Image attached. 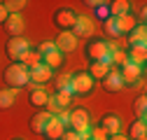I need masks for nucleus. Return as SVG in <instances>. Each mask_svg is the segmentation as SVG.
Instances as JSON below:
<instances>
[{
    "label": "nucleus",
    "mask_w": 147,
    "mask_h": 140,
    "mask_svg": "<svg viewBox=\"0 0 147 140\" xmlns=\"http://www.w3.org/2000/svg\"><path fill=\"white\" fill-rule=\"evenodd\" d=\"M5 26V30L12 35V38H21V33H24V19H21V14H9L7 16V21L3 24Z\"/></svg>",
    "instance_id": "nucleus-14"
},
{
    "label": "nucleus",
    "mask_w": 147,
    "mask_h": 140,
    "mask_svg": "<svg viewBox=\"0 0 147 140\" xmlns=\"http://www.w3.org/2000/svg\"><path fill=\"white\" fill-rule=\"evenodd\" d=\"M54 117H56V119L61 121V124H63V126H68V117H70V112H68V110H61L59 114H54Z\"/></svg>",
    "instance_id": "nucleus-33"
},
{
    "label": "nucleus",
    "mask_w": 147,
    "mask_h": 140,
    "mask_svg": "<svg viewBox=\"0 0 147 140\" xmlns=\"http://www.w3.org/2000/svg\"><path fill=\"white\" fill-rule=\"evenodd\" d=\"M98 126H100L107 135H115V133L121 131V117H119L117 112H107V114H103V119H100Z\"/></svg>",
    "instance_id": "nucleus-11"
},
{
    "label": "nucleus",
    "mask_w": 147,
    "mask_h": 140,
    "mask_svg": "<svg viewBox=\"0 0 147 140\" xmlns=\"http://www.w3.org/2000/svg\"><path fill=\"white\" fill-rule=\"evenodd\" d=\"M140 140H145V138H140Z\"/></svg>",
    "instance_id": "nucleus-38"
},
{
    "label": "nucleus",
    "mask_w": 147,
    "mask_h": 140,
    "mask_svg": "<svg viewBox=\"0 0 147 140\" xmlns=\"http://www.w3.org/2000/svg\"><path fill=\"white\" fill-rule=\"evenodd\" d=\"M5 79H7V84L12 86V89L19 91L21 86L28 84V70H26L21 63H12V65H7V70H5Z\"/></svg>",
    "instance_id": "nucleus-2"
},
{
    "label": "nucleus",
    "mask_w": 147,
    "mask_h": 140,
    "mask_svg": "<svg viewBox=\"0 0 147 140\" xmlns=\"http://www.w3.org/2000/svg\"><path fill=\"white\" fill-rule=\"evenodd\" d=\"M70 89L72 94H89L94 89V79L89 77V73H75L70 75Z\"/></svg>",
    "instance_id": "nucleus-7"
},
{
    "label": "nucleus",
    "mask_w": 147,
    "mask_h": 140,
    "mask_svg": "<svg viewBox=\"0 0 147 140\" xmlns=\"http://www.w3.org/2000/svg\"><path fill=\"white\" fill-rule=\"evenodd\" d=\"M47 100H49V94L42 89V86L33 89V94H30V105H35V108H45Z\"/></svg>",
    "instance_id": "nucleus-23"
},
{
    "label": "nucleus",
    "mask_w": 147,
    "mask_h": 140,
    "mask_svg": "<svg viewBox=\"0 0 147 140\" xmlns=\"http://www.w3.org/2000/svg\"><path fill=\"white\" fill-rule=\"evenodd\" d=\"M68 86H70V75H68V73L59 75V79H56V89H68Z\"/></svg>",
    "instance_id": "nucleus-32"
},
{
    "label": "nucleus",
    "mask_w": 147,
    "mask_h": 140,
    "mask_svg": "<svg viewBox=\"0 0 147 140\" xmlns=\"http://www.w3.org/2000/svg\"><path fill=\"white\" fill-rule=\"evenodd\" d=\"M86 73H89V77L91 79H103L107 73H110V63H105V61H96V63H91V68L86 70Z\"/></svg>",
    "instance_id": "nucleus-19"
},
{
    "label": "nucleus",
    "mask_w": 147,
    "mask_h": 140,
    "mask_svg": "<svg viewBox=\"0 0 147 140\" xmlns=\"http://www.w3.org/2000/svg\"><path fill=\"white\" fill-rule=\"evenodd\" d=\"M133 110H136V117L145 121V112H147V98H145V96H140V98L136 100V105H133Z\"/></svg>",
    "instance_id": "nucleus-29"
},
{
    "label": "nucleus",
    "mask_w": 147,
    "mask_h": 140,
    "mask_svg": "<svg viewBox=\"0 0 147 140\" xmlns=\"http://www.w3.org/2000/svg\"><path fill=\"white\" fill-rule=\"evenodd\" d=\"M5 5V9H7V14H21V9L28 5L26 0H7V3H3Z\"/></svg>",
    "instance_id": "nucleus-28"
},
{
    "label": "nucleus",
    "mask_w": 147,
    "mask_h": 140,
    "mask_svg": "<svg viewBox=\"0 0 147 140\" xmlns=\"http://www.w3.org/2000/svg\"><path fill=\"white\" fill-rule=\"evenodd\" d=\"M136 26H138V21H136V16H133L131 12L117 16V28H119V35H128Z\"/></svg>",
    "instance_id": "nucleus-15"
},
{
    "label": "nucleus",
    "mask_w": 147,
    "mask_h": 140,
    "mask_svg": "<svg viewBox=\"0 0 147 140\" xmlns=\"http://www.w3.org/2000/svg\"><path fill=\"white\" fill-rule=\"evenodd\" d=\"M61 140H82V138H80V133H75V131H65V133L61 135Z\"/></svg>",
    "instance_id": "nucleus-34"
},
{
    "label": "nucleus",
    "mask_w": 147,
    "mask_h": 140,
    "mask_svg": "<svg viewBox=\"0 0 147 140\" xmlns=\"http://www.w3.org/2000/svg\"><path fill=\"white\" fill-rule=\"evenodd\" d=\"M68 126H70V131H75V133H89V129H91L89 112H86L84 108L72 110L70 117H68Z\"/></svg>",
    "instance_id": "nucleus-3"
},
{
    "label": "nucleus",
    "mask_w": 147,
    "mask_h": 140,
    "mask_svg": "<svg viewBox=\"0 0 147 140\" xmlns=\"http://www.w3.org/2000/svg\"><path fill=\"white\" fill-rule=\"evenodd\" d=\"M7 16H9V14H7V9H5V5L0 3V26H3V24L7 21Z\"/></svg>",
    "instance_id": "nucleus-35"
},
{
    "label": "nucleus",
    "mask_w": 147,
    "mask_h": 140,
    "mask_svg": "<svg viewBox=\"0 0 147 140\" xmlns=\"http://www.w3.org/2000/svg\"><path fill=\"white\" fill-rule=\"evenodd\" d=\"M21 65L26 68V70H33V68H38V65H42V56L38 54V51H28V54L21 59Z\"/></svg>",
    "instance_id": "nucleus-24"
},
{
    "label": "nucleus",
    "mask_w": 147,
    "mask_h": 140,
    "mask_svg": "<svg viewBox=\"0 0 147 140\" xmlns=\"http://www.w3.org/2000/svg\"><path fill=\"white\" fill-rule=\"evenodd\" d=\"M112 49H119V47H115V42H107V40H91L86 44V56H89L91 63H96V61H105L107 63Z\"/></svg>",
    "instance_id": "nucleus-1"
},
{
    "label": "nucleus",
    "mask_w": 147,
    "mask_h": 140,
    "mask_svg": "<svg viewBox=\"0 0 147 140\" xmlns=\"http://www.w3.org/2000/svg\"><path fill=\"white\" fill-rule=\"evenodd\" d=\"M128 35H131V38H128V44H145L147 42V28H145V24H138L131 33H128Z\"/></svg>",
    "instance_id": "nucleus-21"
},
{
    "label": "nucleus",
    "mask_w": 147,
    "mask_h": 140,
    "mask_svg": "<svg viewBox=\"0 0 147 140\" xmlns=\"http://www.w3.org/2000/svg\"><path fill=\"white\" fill-rule=\"evenodd\" d=\"M110 135L100 129V126H94V129H89V140H107Z\"/></svg>",
    "instance_id": "nucleus-30"
},
{
    "label": "nucleus",
    "mask_w": 147,
    "mask_h": 140,
    "mask_svg": "<svg viewBox=\"0 0 147 140\" xmlns=\"http://www.w3.org/2000/svg\"><path fill=\"white\" fill-rule=\"evenodd\" d=\"M54 49H56V47H54V40H45V42H40V47L35 49V51H38L40 56H47L49 51H54Z\"/></svg>",
    "instance_id": "nucleus-31"
},
{
    "label": "nucleus",
    "mask_w": 147,
    "mask_h": 140,
    "mask_svg": "<svg viewBox=\"0 0 147 140\" xmlns=\"http://www.w3.org/2000/svg\"><path fill=\"white\" fill-rule=\"evenodd\" d=\"M14 98H16V89H0V110L12 108Z\"/></svg>",
    "instance_id": "nucleus-25"
},
{
    "label": "nucleus",
    "mask_w": 147,
    "mask_h": 140,
    "mask_svg": "<svg viewBox=\"0 0 147 140\" xmlns=\"http://www.w3.org/2000/svg\"><path fill=\"white\" fill-rule=\"evenodd\" d=\"M65 133V126L61 124V121L56 119V117H49V121H47V126H45V131H42V135L47 138V140H61V135Z\"/></svg>",
    "instance_id": "nucleus-13"
},
{
    "label": "nucleus",
    "mask_w": 147,
    "mask_h": 140,
    "mask_svg": "<svg viewBox=\"0 0 147 140\" xmlns=\"http://www.w3.org/2000/svg\"><path fill=\"white\" fill-rule=\"evenodd\" d=\"M107 140H128V138H126V135H121V133H115V135H110Z\"/></svg>",
    "instance_id": "nucleus-36"
},
{
    "label": "nucleus",
    "mask_w": 147,
    "mask_h": 140,
    "mask_svg": "<svg viewBox=\"0 0 147 140\" xmlns=\"http://www.w3.org/2000/svg\"><path fill=\"white\" fill-rule=\"evenodd\" d=\"M51 73H54V70H49V68L42 63V65H38V68L28 70V82H33V86H42L45 82L51 79Z\"/></svg>",
    "instance_id": "nucleus-12"
},
{
    "label": "nucleus",
    "mask_w": 147,
    "mask_h": 140,
    "mask_svg": "<svg viewBox=\"0 0 147 140\" xmlns=\"http://www.w3.org/2000/svg\"><path fill=\"white\" fill-rule=\"evenodd\" d=\"M147 135V124L142 119H136V121H131V126H128V140H140V138H145Z\"/></svg>",
    "instance_id": "nucleus-18"
},
{
    "label": "nucleus",
    "mask_w": 147,
    "mask_h": 140,
    "mask_svg": "<svg viewBox=\"0 0 147 140\" xmlns=\"http://www.w3.org/2000/svg\"><path fill=\"white\" fill-rule=\"evenodd\" d=\"M103 30H105V35H110V38H119V28H117V19L115 16H107V19L103 21Z\"/></svg>",
    "instance_id": "nucleus-26"
},
{
    "label": "nucleus",
    "mask_w": 147,
    "mask_h": 140,
    "mask_svg": "<svg viewBox=\"0 0 147 140\" xmlns=\"http://www.w3.org/2000/svg\"><path fill=\"white\" fill-rule=\"evenodd\" d=\"M119 77H121V82H124V86H128V84H138L140 79H142V65H136V63H124L121 68H119Z\"/></svg>",
    "instance_id": "nucleus-5"
},
{
    "label": "nucleus",
    "mask_w": 147,
    "mask_h": 140,
    "mask_svg": "<svg viewBox=\"0 0 147 140\" xmlns=\"http://www.w3.org/2000/svg\"><path fill=\"white\" fill-rule=\"evenodd\" d=\"M86 5H91L96 9V19H100V21H105L107 16H110V9H107V3H94V0H89Z\"/></svg>",
    "instance_id": "nucleus-27"
},
{
    "label": "nucleus",
    "mask_w": 147,
    "mask_h": 140,
    "mask_svg": "<svg viewBox=\"0 0 147 140\" xmlns=\"http://www.w3.org/2000/svg\"><path fill=\"white\" fill-rule=\"evenodd\" d=\"M75 19H77V14L72 12V9H68V7L54 12V24H56L61 30H70L72 26H75Z\"/></svg>",
    "instance_id": "nucleus-10"
},
{
    "label": "nucleus",
    "mask_w": 147,
    "mask_h": 140,
    "mask_svg": "<svg viewBox=\"0 0 147 140\" xmlns=\"http://www.w3.org/2000/svg\"><path fill=\"white\" fill-rule=\"evenodd\" d=\"M107 9H110V16L117 19V16L131 12V3H128V0H115V3H107Z\"/></svg>",
    "instance_id": "nucleus-20"
},
{
    "label": "nucleus",
    "mask_w": 147,
    "mask_h": 140,
    "mask_svg": "<svg viewBox=\"0 0 147 140\" xmlns=\"http://www.w3.org/2000/svg\"><path fill=\"white\" fill-rule=\"evenodd\" d=\"M49 112H45V110H40V112H35L33 117H30V131H35V133H42L45 131V126H47V121H49Z\"/></svg>",
    "instance_id": "nucleus-17"
},
{
    "label": "nucleus",
    "mask_w": 147,
    "mask_h": 140,
    "mask_svg": "<svg viewBox=\"0 0 147 140\" xmlns=\"http://www.w3.org/2000/svg\"><path fill=\"white\" fill-rule=\"evenodd\" d=\"M30 51V47H28V40H24V38H12L9 42H7V56L14 61V63H21V59Z\"/></svg>",
    "instance_id": "nucleus-4"
},
{
    "label": "nucleus",
    "mask_w": 147,
    "mask_h": 140,
    "mask_svg": "<svg viewBox=\"0 0 147 140\" xmlns=\"http://www.w3.org/2000/svg\"><path fill=\"white\" fill-rule=\"evenodd\" d=\"M16 140H21V138H16Z\"/></svg>",
    "instance_id": "nucleus-37"
},
{
    "label": "nucleus",
    "mask_w": 147,
    "mask_h": 140,
    "mask_svg": "<svg viewBox=\"0 0 147 140\" xmlns=\"http://www.w3.org/2000/svg\"><path fill=\"white\" fill-rule=\"evenodd\" d=\"M126 59L131 61V63H136V65H145V59H147V47H145V44H133V47H131V51L126 54Z\"/></svg>",
    "instance_id": "nucleus-16"
},
{
    "label": "nucleus",
    "mask_w": 147,
    "mask_h": 140,
    "mask_svg": "<svg viewBox=\"0 0 147 140\" xmlns=\"http://www.w3.org/2000/svg\"><path fill=\"white\" fill-rule=\"evenodd\" d=\"M54 47H56V51H61V54H70V51L77 49V38L72 35V30H61L59 38L54 40Z\"/></svg>",
    "instance_id": "nucleus-8"
},
{
    "label": "nucleus",
    "mask_w": 147,
    "mask_h": 140,
    "mask_svg": "<svg viewBox=\"0 0 147 140\" xmlns=\"http://www.w3.org/2000/svg\"><path fill=\"white\" fill-rule=\"evenodd\" d=\"M100 84H103V89H105L107 94L121 91V89H124V82H121V77H119V68H112V65H110V73L100 79Z\"/></svg>",
    "instance_id": "nucleus-9"
},
{
    "label": "nucleus",
    "mask_w": 147,
    "mask_h": 140,
    "mask_svg": "<svg viewBox=\"0 0 147 140\" xmlns=\"http://www.w3.org/2000/svg\"><path fill=\"white\" fill-rule=\"evenodd\" d=\"M70 30H72V35H75V38H91V35H94V30H96V24H94V19H91V16L77 14L75 26H72Z\"/></svg>",
    "instance_id": "nucleus-6"
},
{
    "label": "nucleus",
    "mask_w": 147,
    "mask_h": 140,
    "mask_svg": "<svg viewBox=\"0 0 147 140\" xmlns=\"http://www.w3.org/2000/svg\"><path fill=\"white\" fill-rule=\"evenodd\" d=\"M42 63H45V65H47L49 70H56V68H59V65L63 63V54L54 49V51H49L47 56H42Z\"/></svg>",
    "instance_id": "nucleus-22"
}]
</instances>
